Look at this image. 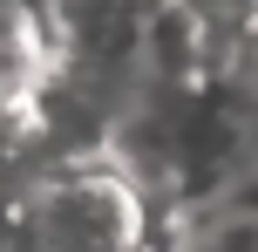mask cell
<instances>
[{
    "label": "cell",
    "instance_id": "6da1fadb",
    "mask_svg": "<svg viewBox=\"0 0 258 252\" xmlns=\"http://www.w3.org/2000/svg\"><path fill=\"white\" fill-rule=\"evenodd\" d=\"M7 252H163L156 205L116 157H54L14 184Z\"/></svg>",
    "mask_w": 258,
    "mask_h": 252
},
{
    "label": "cell",
    "instance_id": "7a4b0ae2",
    "mask_svg": "<svg viewBox=\"0 0 258 252\" xmlns=\"http://www.w3.org/2000/svg\"><path fill=\"white\" fill-rule=\"evenodd\" d=\"M68 62V0H0V143H21L34 130L48 89L61 82Z\"/></svg>",
    "mask_w": 258,
    "mask_h": 252
},
{
    "label": "cell",
    "instance_id": "3957f363",
    "mask_svg": "<svg viewBox=\"0 0 258 252\" xmlns=\"http://www.w3.org/2000/svg\"><path fill=\"white\" fill-rule=\"evenodd\" d=\"M183 252H258V212H238L224 205L197 239H183Z\"/></svg>",
    "mask_w": 258,
    "mask_h": 252
},
{
    "label": "cell",
    "instance_id": "277c9868",
    "mask_svg": "<svg viewBox=\"0 0 258 252\" xmlns=\"http://www.w3.org/2000/svg\"><path fill=\"white\" fill-rule=\"evenodd\" d=\"M238 55H245V89L258 95V21H251V34L238 41Z\"/></svg>",
    "mask_w": 258,
    "mask_h": 252
},
{
    "label": "cell",
    "instance_id": "5b68a950",
    "mask_svg": "<svg viewBox=\"0 0 258 252\" xmlns=\"http://www.w3.org/2000/svg\"><path fill=\"white\" fill-rule=\"evenodd\" d=\"M245 14H251V21H258V0H245Z\"/></svg>",
    "mask_w": 258,
    "mask_h": 252
}]
</instances>
